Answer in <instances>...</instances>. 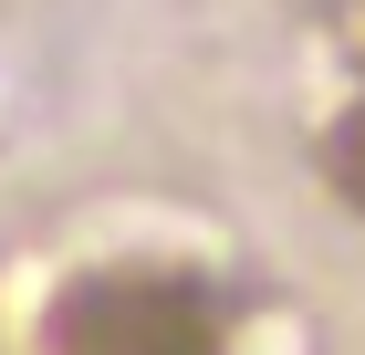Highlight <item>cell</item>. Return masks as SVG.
<instances>
[{
	"instance_id": "cell-2",
	"label": "cell",
	"mask_w": 365,
	"mask_h": 355,
	"mask_svg": "<svg viewBox=\"0 0 365 355\" xmlns=\"http://www.w3.org/2000/svg\"><path fill=\"white\" fill-rule=\"evenodd\" d=\"M324 189H334L344 209L365 219V84H355V105L324 126Z\"/></svg>"
},
{
	"instance_id": "cell-1",
	"label": "cell",
	"mask_w": 365,
	"mask_h": 355,
	"mask_svg": "<svg viewBox=\"0 0 365 355\" xmlns=\"http://www.w3.org/2000/svg\"><path fill=\"white\" fill-rule=\"evenodd\" d=\"M42 345L53 355H230V324L198 272L168 261H105V272H73L42 314Z\"/></svg>"
}]
</instances>
